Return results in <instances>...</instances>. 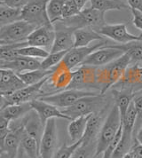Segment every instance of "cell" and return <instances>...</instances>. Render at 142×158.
Masks as SVG:
<instances>
[{
    "instance_id": "f35d334b",
    "label": "cell",
    "mask_w": 142,
    "mask_h": 158,
    "mask_svg": "<svg viewBox=\"0 0 142 158\" xmlns=\"http://www.w3.org/2000/svg\"><path fill=\"white\" fill-rule=\"evenodd\" d=\"M80 13L79 9L77 7L75 3L72 0H67L65 3V6L63 8V15H62V20L68 19L73 16H76ZM61 20V21H62Z\"/></svg>"
},
{
    "instance_id": "4dcf8cb0",
    "label": "cell",
    "mask_w": 142,
    "mask_h": 158,
    "mask_svg": "<svg viewBox=\"0 0 142 158\" xmlns=\"http://www.w3.org/2000/svg\"><path fill=\"white\" fill-rule=\"evenodd\" d=\"M67 0H48L46 5L47 15L52 25L62 20L63 8Z\"/></svg>"
},
{
    "instance_id": "cb8c5ba5",
    "label": "cell",
    "mask_w": 142,
    "mask_h": 158,
    "mask_svg": "<svg viewBox=\"0 0 142 158\" xmlns=\"http://www.w3.org/2000/svg\"><path fill=\"white\" fill-rule=\"evenodd\" d=\"M103 110L94 113L91 115L89 121L87 123V126L85 130V135H84V141L83 144H90L95 142V139H98L99 131L101 130V127L103 125V119H102V114Z\"/></svg>"
},
{
    "instance_id": "5bb4252c",
    "label": "cell",
    "mask_w": 142,
    "mask_h": 158,
    "mask_svg": "<svg viewBox=\"0 0 142 158\" xmlns=\"http://www.w3.org/2000/svg\"><path fill=\"white\" fill-rule=\"evenodd\" d=\"M106 40H105V41H101L99 44H97L92 46L74 47L67 52V54L65 55L63 59V61L70 69L73 70L75 68L83 64L84 61L88 58V56L90 54H92L93 52L106 45Z\"/></svg>"
},
{
    "instance_id": "9a60e30c",
    "label": "cell",
    "mask_w": 142,
    "mask_h": 158,
    "mask_svg": "<svg viewBox=\"0 0 142 158\" xmlns=\"http://www.w3.org/2000/svg\"><path fill=\"white\" fill-rule=\"evenodd\" d=\"M55 38V29L53 26H41L28 36L27 39L28 45L44 48L45 50L52 48ZM48 51V50H47Z\"/></svg>"
},
{
    "instance_id": "7bdbcfd3",
    "label": "cell",
    "mask_w": 142,
    "mask_h": 158,
    "mask_svg": "<svg viewBox=\"0 0 142 158\" xmlns=\"http://www.w3.org/2000/svg\"><path fill=\"white\" fill-rule=\"evenodd\" d=\"M131 12L133 17V25L137 29L142 30V12L137 9H131Z\"/></svg>"
},
{
    "instance_id": "d4e9b609",
    "label": "cell",
    "mask_w": 142,
    "mask_h": 158,
    "mask_svg": "<svg viewBox=\"0 0 142 158\" xmlns=\"http://www.w3.org/2000/svg\"><path fill=\"white\" fill-rule=\"evenodd\" d=\"M74 38H75L74 47L89 46L90 43L95 40L105 41L104 36L100 35L97 30L91 28H82V29H76L74 32Z\"/></svg>"
},
{
    "instance_id": "681fc988",
    "label": "cell",
    "mask_w": 142,
    "mask_h": 158,
    "mask_svg": "<svg viewBox=\"0 0 142 158\" xmlns=\"http://www.w3.org/2000/svg\"><path fill=\"white\" fill-rule=\"evenodd\" d=\"M38 158H42V157H41V156H40V157H38Z\"/></svg>"
},
{
    "instance_id": "b9f144b4",
    "label": "cell",
    "mask_w": 142,
    "mask_h": 158,
    "mask_svg": "<svg viewBox=\"0 0 142 158\" xmlns=\"http://www.w3.org/2000/svg\"><path fill=\"white\" fill-rule=\"evenodd\" d=\"M10 123L11 121L8 120L7 118L0 116V141L3 140L7 134L11 131Z\"/></svg>"
},
{
    "instance_id": "4fadbf2b",
    "label": "cell",
    "mask_w": 142,
    "mask_h": 158,
    "mask_svg": "<svg viewBox=\"0 0 142 158\" xmlns=\"http://www.w3.org/2000/svg\"><path fill=\"white\" fill-rule=\"evenodd\" d=\"M123 54H124L123 51L114 48L110 45L106 44L105 46L93 52L92 54H90L82 65H88L96 68L103 67L109 64L110 62L118 59Z\"/></svg>"
},
{
    "instance_id": "83f0119b",
    "label": "cell",
    "mask_w": 142,
    "mask_h": 158,
    "mask_svg": "<svg viewBox=\"0 0 142 158\" xmlns=\"http://www.w3.org/2000/svg\"><path fill=\"white\" fill-rule=\"evenodd\" d=\"M111 47L123 51L131 58L132 63L140 64L142 62V41H135L123 44H107Z\"/></svg>"
},
{
    "instance_id": "e0dca14e",
    "label": "cell",
    "mask_w": 142,
    "mask_h": 158,
    "mask_svg": "<svg viewBox=\"0 0 142 158\" xmlns=\"http://www.w3.org/2000/svg\"><path fill=\"white\" fill-rule=\"evenodd\" d=\"M116 89H129L133 93L142 90V67L140 64L130 66L123 77L115 85Z\"/></svg>"
},
{
    "instance_id": "74e56055",
    "label": "cell",
    "mask_w": 142,
    "mask_h": 158,
    "mask_svg": "<svg viewBox=\"0 0 142 158\" xmlns=\"http://www.w3.org/2000/svg\"><path fill=\"white\" fill-rule=\"evenodd\" d=\"M122 135H123V124L121 126V128L118 131L116 136L115 137V139H113V141L109 144V146L106 148V149L105 152L103 153V157L102 158H113L114 154L116 150L118 145L120 143L121 139H122Z\"/></svg>"
},
{
    "instance_id": "d6986e66",
    "label": "cell",
    "mask_w": 142,
    "mask_h": 158,
    "mask_svg": "<svg viewBox=\"0 0 142 158\" xmlns=\"http://www.w3.org/2000/svg\"><path fill=\"white\" fill-rule=\"evenodd\" d=\"M11 131L7 134L6 138L1 140V152H6L12 158H16L19 149L21 148V140L23 136L26 134L22 125L10 128Z\"/></svg>"
},
{
    "instance_id": "30bf717a",
    "label": "cell",
    "mask_w": 142,
    "mask_h": 158,
    "mask_svg": "<svg viewBox=\"0 0 142 158\" xmlns=\"http://www.w3.org/2000/svg\"><path fill=\"white\" fill-rule=\"evenodd\" d=\"M97 30L100 35L112 39L120 44H128L135 41H142V34L133 35L128 31L126 24H105L104 26L98 28Z\"/></svg>"
},
{
    "instance_id": "1f68e13d",
    "label": "cell",
    "mask_w": 142,
    "mask_h": 158,
    "mask_svg": "<svg viewBox=\"0 0 142 158\" xmlns=\"http://www.w3.org/2000/svg\"><path fill=\"white\" fill-rule=\"evenodd\" d=\"M92 7L106 13L112 10H125L129 6L121 0H90Z\"/></svg>"
},
{
    "instance_id": "ab89813d",
    "label": "cell",
    "mask_w": 142,
    "mask_h": 158,
    "mask_svg": "<svg viewBox=\"0 0 142 158\" xmlns=\"http://www.w3.org/2000/svg\"><path fill=\"white\" fill-rule=\"evenodd\" d=\"M132 102L134 104V107L138 114L137 122H140L142 120V90L134 93V98Z\"/></svg>"
},
{
    "instance_id": "c3c4849f",
    "label": "cell",
    "mask_w": 142,
    "mask_h": 158,
    "mask_svg": "<svg viewBox=\"0 0 142 158\" xmlns=\"http://www.w3.org/2000/svg\"><path fill=\"white\" fill-rule=\"evenodd\" d=\"M1 158H12L6 152H1Z\"/></svg>"
},
{
    "instance_id": "4316f807",
    "label": "cell",
    "mask_w": 142,
    "mask_h": 158,
    "mask_svg": "<svg viewBox=\"0 0 142 158\" xmlns=\"http://www.w3.org/2000/svg\"><path fill=\"white\" fill-rule=\"evenodd\" d=\"M31 109H33V108L31 107L30 102L10 105L6 108H1L0 116L6 117L12 122V121H15L20 118H22Z\"/></svg>"
},
{
    "instance_id": "f546056e",
    "label": "cell",
    "mask_w": 142,
    "mask_h": 158,
    "mask_svg": "<svg viewBox=\"0 0 142 158\" xmlns=\"http://www.w3.org/2000/svg\"><path fill=\"white\" fill-rule=\"evenodd\" d=\"M22 20L21 9L10 7L5 5L0 6V25L1 27Z\"/></svg>"
},
{
    "instance_id": "60d3db41",
    "label": "cell",
    "mask_w": 142,
    "mask_h": 158,
    "mask_svg": "<svg viewBox=\"0 0 142 158\" xmlns=\"http://www.w3.org/2000/svg\"><path fill=\"white\" fill-rule=\"evenodd\" d=\"M1 5L22 10L31 0H0Z\"/></svg>"
},
{
    "instance_id": "ee69618b",
    "label": "cell",
    "mask_w": 142,
    "mask_h": 158,
    "mask_svg": "<svg viewBox=\"0 0 142 158\" xmlns=\"http://www.w3.org/2000/svg\"><path fill=\"white\" fill-rule=\"evenodd\" d=\"M131 149L133 152L134 158H142V145L140 144L138 141L136 144H133Z\"/></svg>"
},
{
    "instance_id": "8d00e7d4",
    "label": "cell",
    "mask_w": 142,
    "mask_h": 158,
    "mask_svg": "<svg viewBox=\"0 0 142 158\" xmlns=\"http://www.w3.org/2000/svg\"><path fill=\"white\" fill-rule=\"evenodd\" d=\"M97 142L82 144L71 158H95Z\"/></svg>"
},
{
    "instance_id": "9c48e42d",
    "label": "cell",
    "mask_w": 142,
    "mask_h": 158,
    "mask_svg": "<svg viewBox=\"0 0 142 158\" xmlns=\"http://www.w3.org/2000/svg\"><path fill=\"white\" fill-rule=\"evenodd\" d=\"M96 67L88 65L79 66L77 69L74 71L73 79L68 89L87 91L90 88H93L99 90L96 79Z\"/></svg>"
},
{
    "instance_id": "52a82bcc",
    "label": "cell",
    "mask_w": 142,
    "mask_h": 158,
    "mask_svg": "<svg viewBox=\"0 0 142 158\" xmlns=\"http://www.w3.org/2000/svg\"><path fill=\"white\" fill-rule=\"evenodd\" d=\"M48 0H31L21 10L22 20L29 22L36 27L53 26L50 22L46 5Z\"/></svg>"
},
{
    "instance_id": "603a6c76",
    "label": "cell",
    "mask_w": 142,
    "mask_h": 158,
    "mask_svg": "<svg viewBox=\"0 0 142 158\" xmlns=\"http://www.w3.org/2000/svg\"><path fill=\"white\" fill-rule=\"evenodd\" d=\"M112 93H113L114 100L115 102V105L119 109L121 119L123 123V120L127 113L128 108L133 101L134 93L129 89H116V88L112 90Z\"/></svg>"
},
{
    "instance_id": "ac0fdd59",
    "label": "cell",
    "mask_w": 142,
    "mask_h": 158,
    "mask_svg": "<svg viewBox=\"0 0 142 158\" xmlns=\"http://www.w3.org/2000/svg\"><path fill=\"white\" fill-rule=\"evenodd\" d=\"M27 86L17 73L13 70L1 69H0V94L6 96L14 94Z\"/></svg>"
},
{
    "instance_id": "7c38bea8",
    "label": "cell",
    "mask_w": 142,
    "mask_h": 158,
    "mask_svg": "<svg viewBox=\"0 0 142 158\" xmlns=\"http://www.w3.org/2000/svg\"><path fill=\"white\" fill-rule=\"evenodd\" d=\"M55 29V38L50 52H58L62 51H69L74 48L75 38L74 32L76 29L66 26L61 22H56Z\"/></svg>"
},
{
    "instance_id": "ba28073f",
    "label": "cell",
    "mask_w": 142,
    "mask_h": 158,
    "mask_svg": "<svg viewBox=\"0 0 142 158\" xmlns=\"http://www.w3.org/2000/svg\"><path fill=\"white\" fill-rule=\"evenodd\" d=\"M48 79L49 77H46L36 85H27L10 95L1 96V108H6L10 105H14V104L27 103L35 99H37L39 97L38 95L42 91L43 86L48 81Z\"/></svg>"
},
{
    "instance_id": "f1b7e54d",
    "label": "cell",
    "mask_w": 142,
    "mask_h": 158,
    "mask_svg": "<svg viewBox=\"0 0 142 158\" xmlns=\"http://www.w3.org/2000/svg\"><path fill=\"white\" fill-rule=\"evenodd\" d=\"M52 73V69H47V70L39 69L36 70L19 73L18 75L26 85H36L41 82L46 77H49Z\"/></svg>"
},
{
    "instance_id": "8992f818",
    "label": "cell",
    "mask_w": 142,
    "mask_h": 158,
    "mask_svg": "<svg viewBox=\"0 0 142 158\" xmlns=\"http://www.w3.org/2000/svg\"><path fill=\"white\" fill-rule=\"evenodd\" d=\"M99 93H95L92 91H82L75 89H67L62 92L53 94H45L41 95L37 99L41 101H46L52 105H54L60 109L69 108L76 103L78 100L87 97V96H96L99 95Z\"/></svg>"
},
{
    "instance_id": "d590c367",
    "label": "cell",
    "mask_w": 142,
    "mask_h": 158,
    "mask_svg": "<svg viewBox=\"0 0 142 158\" xmlns=\"http://www.w3.org/2000/svg\"><path fill=\"white\" fill-rule=\"evenodd\" d=\"M83 141H84V139L78 140L77 142H74L71 145L64 144L61 148H59L56 151V153L54 154L52 158H71L77 149L83 144Z\"/></svg>"
},
{
    "instance_id": "44dd1931",
    "label": "cell",
    "mask_w": 142,
    "mask_h": 158,
    "mask_svg": "<svg viewBox=\"0 0 142 158\" xmlns=\"http://www.w3.org/2000/svg\"><path fill=\"white\" fill-rule=\"evenodd\" d=\"M30 104H31L32 108L37 112V114L39 115L42 122L44 124L51 118H62L65 120L72 121L70 117L63 114L60 108H58L54 105H52L46 101L35 99L30 101Z\"/></svg>"
},
{
    "instance_id": "836d02e7",
    "label": "cell",
    "mask_w": 142,
    "mask_h": 158,
    "mask_svg": "<svg viewBox=\"0 0 142 158\" xmlns=\"http://www.w3.org/2000/svg\"><path fill=\"white\" fill-rule=\"evenodd\" d=\"M17 52L21 56H25V57L34 58V59H45L50 54V52L47 50L36 47V46H32V45H26L17 49Z\"/></svg>"
},
{
    "instance_id": "2e32d148",
    "label": "cell",
    "mask_w": 142,
    "mask_h": 158,
    "mask_svg": "<svg viewBox=\"0 0 142 158\" xmlns=\"http://www.w3.org/2000/svg\"><path fill=\"white\" fill-rule=\"evenodd\" d=\"M74 71L70 69L63 60L52 68V73L47 82L55 90H67L70 85Z\"/></svg>"
},
{
    "instance_id": "277c9868",
    "label": "cell",
    "mask_w": 142,
    "mask_h": 158,
    "mask_svg": "<svg viewBox=\"0 0 142 158\" xmlns=\"http://www.w3.org/2000/svg\"><path fill=\"white\" fill-rule=\"evenodd\" d=\"M105 13L93 7L84 8L77 15L68 19H64L61 22L66 26L74 29L82 28H100L105 23Z\"/></svg>"
},
{
    "instance_id": "7dc6e473",
    "label": "cell",
    "mask_w": 142,
    "mask_h": 158,
    "mask_svg": "<svg viewBox=\"0 0 142 158\" xmlns=\"http://www.w3.org/2000/svg\"><path fill=\"white\" fill-rule=\"evenodd\" d=\"M122 158H134V155H133V152L132 149H130V150L126 152L123 156V157Z\"/></svg>"
},
{
    "instance_id": "7402d4cb",
    "label": "cell",
    "mask_w": 142,
    "mask_h": 158,
    "mask_svg": "<svg viewBox=\"0 0 142 158\" xmlns=\"http://www.w3.org/2000/svg\"><path fill=\"white\" fill-rule=\"evenodd\" d=\"M0 64L1 69H10L17 74L41 69V61H39V60L21 55H19L11 61L0 62Z\"/></svg>"
},
{
    "instance_id": "3957f363",
    "label": "cell",
    "mask_w": 142,
    "mask_h": 158,
    "mask_svg": "<svg viewBox=\"0 0 142 158\" xmlns=\"http://www.w3.org/2000/svg\"><path fill=\"white\" fill-rule=\"evenodd\" d=\"M106 99L104 95H96V96H87L78 100L72 106L64 109H61L62 113L69 116L72 120L92 115L94 113H98L105 108Z\"/></svg>"
},
{
    "instance_id": "484cf974",
    "label": "cell",
    "mask_w": 142,
    "mask_h": 158,
    "mask_svg": "<svg viewBox=\"0 0 142 158\" xmlns=\"http://www.w3.org/2000/svg\"><path fill=\"white\" fill-rule=\"evenodd\" d=\"M92 115L77 117L70 121V123L69 124V127H68V132H69V136L70 138L72 143L77 142L84 138L87 123Z\"/></svg>"
},
{
    "instance_id": "7a4b0ae2",
    "label": "cell",
    "mask_w": 142,
    "mask_h": 158,
    "mask_svg": "<svg viewBox=\"0 0 142 158\" xmlns=\"http://www.w3.org/2000/svg\"><path fill=\"white\" fill-rule=\"evenodd\" d=\"M122 124L123 123L121 119L119 109L115 105L110 110L109 114L107 115V117L103 123V125L99 131V137L97 139L95 158H97L99 155L105 152L106 148L113 141L115 137L116 136Z\"/></svg>"
},
{
    "instance_id": "d6a6232c",
    "label": "cell",
    "mask_w": 142,
    "mask_h": 158,
    "mask_svg": "<svg viewBox=\"0 0 142 158\" xmlns=\"http://www.w3.org/2000/svg\"><path fill=\"white\" fill-rule=\"evenodd\" d=\"M21 148L28 158H38L41 156L40 143L33 137L25 134L21 140Z\"/></svg>"
},
{
    "instance_id": "8fae6325",
    "label": "cell",
    "mask_w": 142,
    "mask_h": 158,
    "mask_svg": "<svg viewBox=\"0 0 142 158\" xmlns=\"http://www.w3.org/2000/svg\"><path fill=\"white\" fill-rule=\"evenodd\" d=\"M58 143V129L56 118L49 119L44 126L40 140V156L42 158H52L56 153Z\"/></svg>"
},
{
    "instance_id": "f6af8a7d",
    "label": "cell",
    "mask_w": 142,
    "mask_h": 158,
    "mask_svg": "<svg viewBox=\"0 0 142 158\" xmlns=\"http://www.w3.org/2000/svg\"><path fill=\"white\" fill-rule=\"evenodd\" d=\"M131 9H137L142 12V0H127Z\"/></svg>"
},
{
    "instance_id": "6da1fadb",
    "label": "cell",
    "mask_w": 142,
    "mask_h": 158,
    "mask_svg": "<svg viewBox=\"0 0 142 158\" xmlns=\"http://www.w3.org/2000/svg\"><path fill=\"white\" fill-rule=\"evenodd\" d=\"M131 64V58L124 53L109 64L97 68L96 79L100 95H104L109 88L120 81Z\"/></svg>"
},
{
    "instance_id": "ffe728a7",
    "label": "cell",
    "mask_w": 142,
    "mask_h": 158,
    "mask_svg": "<svg viewBox=\"0 0 142 158\" xmlns=\"http://www.w3.org/2000/svg\"><path fill=\"white\" fill-rule=\"evenodd\" d=\"M21 124L25 131L26 134L33 137L40 143L45 124L42 122L37 112L31 109L21 118Z\"/></svg>"
},
{
    "instance_id": "e575fe53",
    "label": "cell",
    "mask_w": 142,
    "mask_h": 158,
    "mask_svg": "<svg viewBox=\"0 0 142 158\" xmlns=\"http://www.w3.org/2000/svg\"><path fill=\"white\" fill-rule=\"evenodd\" d=\"M69 51H62L58 52H50V54L41 61L42 69H52L55 66L61 63L63 60L65 55Z\"/></svg>"
},
{
    "instance_id": "bcb514c9",
    "label": "cell",
    "mask_w": 142,
    "mask_h": 158,
    "mask_svg": "<svg viewBox=\"0 0 142 158\" xmlns=\"http://www.w3.org/2000/svg\"><path fill=\"white\" fill-rule=\"evenodd\" d=\"M134 140H137L140 144L142 145V125L138 129L137 133H136V137L133 139Z\"/></svg>"
},
{
    "instance_id": "5b68a950",
    "label": "cell",
    "mask_w": 142,
    "mask_h": 158,
    "mask_svg": "<svg viewBox=\"0 0 142 158\" xmlns=\"http://www.w3.org/2000/svg\"><path fill=\"white\" fill-rule=\"evenodd\" d=\"M36 28V26L24 20H21L12 24L1 27L0 43L1 44H6L27 42L28 36Z\"/></svg>"
}]
</instances>
